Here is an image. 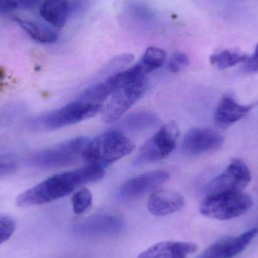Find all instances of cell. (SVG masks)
<instances>
[{
	"label": "cell",
	"mask_w": 258,
	"mask_h": 258,
	"mask_svg": "<svg viewBox=\"0 0 258 258\" xmlns=\"http://www.w3.org/2000/svg\"><path fill=\"white\" fill-rule=\"evenodd\" d=\"M104 176V168L93 165L54 174L21 194L17 205L31 207L46 204L67 197L83 185L98 181Z\"/></svg>",
	"instance_id": "1"
},
{
	"label": "cell",
	"mask_w": 258,
	"mask_h": 258,
	"mask_svg": "<svg viewBox=\"0 0 258 258\" xmlns=\"http://www.w3.org/2000/svg\"><path fill=\"white\" fill-rule=\"evenodd\" d=\"M135 144L119 130L109 131L88 142L83 158L90 165L104 167L130 154Z\"/></svg>",
	"instance_id": "2"
},
{
	"label": "cell",
	"mask_w": 258,
	"mask_h": 258,
	"mask_svg": "<svg viewBox=\"0 0 258 258\" xmlns=\"http://www.w3.org/2000/svg\"><path fill=\"white\" fill-rule=\"evenodd\" d=\"M253 206L249 196L242 191L209 194L202 202L200 213L218 221H228L242 216Z\"/></svg>",
	"instance_id": "3"
},
{
	"label": "cell",
	"mask_w": 258,
	"mask_h": 258,
	"mask_svg": "<svg viewBox=\"0 0 258 258\" xmlns=\"http://www.w3.org/2000/svg\"><path fill=\"white\" fill-rule=\"evenodd\" d=\"M88 139L79 137L33 155L29 162L40 168H58L77 163L83 157Z\"/></svg>",
	"instance_id": "4"
},
{
	"label": "cell",
	"mask_w": 258,
	"mask_h": 258,
	"mask_svg": "<svg viewBox=\"0 0 258 258\" xmlns=\"http://www.w3.org/2000/svg\"><path fill=\"white\" fill-rule=\"evenodd\" d=\"M178 135L177 124L169 122L163 125L140 148L134 164L144 165L165 159L175 148Z\"/></svg>",
	"instance_id": "5"
},
{
	"label": "cell",
	"mask_w": 258,
	"mask_h": 258,
	"mask_svg": "<svg viewBox=\"0 0 258 258\" xmlns=\"http://www.w3.org/2000/svg\"><path fill=\"white\" fill-rule=\"evenodd\" d=\"M101 109V104L77 101L44 115L38 119L37 123L42 128L57 130L92 117Z\"/></svg>",
	"instance_id": "6"
},
{
	"label": "cell",
	"mask_w": 258,
	"mask_h": 258,
	"mask_svg": "<svg viewBox=\"0 0 258 258\" xmlns=\"http://www.w3.org/2000/svg\"><path fill=\"white\" fill-rule=\"evenodd\" d=\"M147 88V78L128 80L111 95L103 112V120L113 123L119 119L142 97Z\"/></svg>",
	"instance_id": "7"
},
{
	"label": "cell",
	"mask_w": 258,
	"mask_h": 258,
	"mask_svg": "<svg viewBox=\"0 0 258 258\" xmlns=\"http://www.w3.org/2000/svg\"><path fill=\"white\" fill-rule=\"evenodd\" d=\"M251 180V172L246 164L240 159H234L225 171L209 183L207 191L209 194L242 191Z\"/></svg>",
	"instance_id": "8"
},
{
	"label": "cell",
	"mask_w": 258,
	"mask_h": 258,
	"mask_svg": "<svg viewBox=\"0 0 258 258\" xmlns=\"http://www.w3.org/2000/svg\"><path fill=\"white\" fill-rule=\"evenodd\" d=\"M224 138L210 128H194L185 135L181 144L182 151L189 156H200L217 151L222 147Z\"/></svg>",
	"instance_id": "9"
},
{
	"label": "cell",
	"mask_w": 258,
	"mask_h": 258,
	"mask_svg": "<svg viewBox=\"0 0 258 258\" xmlns=\"http://www.w3.org/2000/svg\"><path fill=\"white\" fill-rule=\"evenodd\" d=\"M169 177L167 171L162 170L143 173L125 181L119 188L118 196L121 200H135L157 189L165 183Z\"/></svg>",
	"instance_id": "10"
},
{
	"label": "cell",
	"mask_w": 258,
	"mask_h": 258,
	"mask_svg": "<svg viewBox=\"0 0 258 258\" xmlns=\"http://www.w3.org/2000/svg\"><path fill=\"white\" fill-rule=\"evenodd\" d=\"M124 225L123 219L118 215L98 214L79 223L76 229L83 236H105L119 234Z\"/></svg>",
	"instance_id": "11"
},
{
	"label": "cell",
	"mask_w": 258,
	"mask_h": 258,
	"mask_svg": "<svg viewBox=\"0 0 258 258\" xmlns=\"http://www.w3.org/2000/svg\"><path fill=\"white\" fill-rule=\"evenodd\" d=\"M258 234V229L245 232L236 237L224 238L206 248L199 258H233L246 249Z\"/></svg>",
	"instance_id": "12"
},
{
	"label": "cell",
	"mask_w": 258,
	"mask_h": 258,
	"mask_svg": "<svg viewBox=\"0 0 258 258\" xmlns=\"http://www.w3.org/2000/svg\"><path fill=\"white\" fill-rule=\"evenodd\" d=\"M129 80L130 76L128 70L116 73L110 76L104 81L86 89L80 95L78 101L92 104H101L104 100L111 96L118 88Z\"/></svg>",
	"instance_id": "13"
},
{
	"label": "cell",
	"mask_w": 258,
	"mask_h": 258,
	"mask_svg": "<svg viewBox=\"0 0 258 258\" xmlns=\"http://www.w3.org/2000/svg\"><path fill=\"white\" fill-rule=\"evenodd\" d=\"M197 250L198 245L194 242L166 241L152 245L137 258H187Z\"/></svg>",
	"instance_id": "14"
},
{
	"label": "cell",
	"mask_w": 258,
	"mask_h": 258,
	"mask_svg": "<svg viewBox=\"0 0 258 258\" xmlns=\"http://www.w3.org/2000/svg\"><path fill=\"white\" fill-rule=\"evenodd\" d=\"M184 206V199L178 192L171 190L154 191L149 197L147 209L156 217L175 213Z\"/></svg>",
	"instance_id": "15"
},
{
	"label": "cell",
	"mask_w": 258,
	"mask_h": 258,
	"mask_svg": "<svg viewBox=\"0 0 258 258\" xmlns=\"http://www.w3.org/2000/svg\"><path fill=\"white\" fill-rule=\"evenodd\" d=\"M254 105H241L230 95L220 101L215 113V122L221 128H227L246 116Z\"/></svg>",
	"instance_id": "16"
},
{
	"label": "cell",
	"mask_w": 258,
	"mask_h": 258,
	"mask_svg": "<svg viewBox=\"0 0 258 258\" xmlns=\"http://www.w3.org/2000/svg\"><path fill=\"white\" fill-rule=\"evenodd\" d=\"M41 16L51 25L62 27L70 15V0H44L39 9Z\"/></svg>",
	"instance_id": "17"
},
{
	"label": "cell",
	"mask_w": 258,
	"mask_h": 258,
	"mask_svg": "<svg viewBox=\"0 0 258 258\" xmlns=\"http://www.w3.org/2000/svg\"><path fill=\"white\" fill-rule=\"evenodd\" d=\"M18 25L34 40L40 43L50 44L58 39L59 33L49 26L37 21L15 18Z\"/></svg>",
	"instance_id": "18"
},
{
	"label": "cell",
	"mask_w": 258,
	"mask_h": 258,
	"mask_svg": "<svg viewBox=\"0 0 258 258\" xmlns=\"http://www.w3.org/2000/svg\"><path fill=\"white\" fill-rule=\"evenodd\" d=\"M160 119L150 111H139L132 113L122 120V128L132 132H142L158 126Z\"/></svg>",
	"instance_id": "19"
},
{
	"label": "cell",
	"mask_w": 258,
	"mask_h": 258,
	"mask_svg": "<svg viewBox=\"0 0 258 258\" xmlns=\"http://www.w3.org/2000/svg\"><path fill=\"white\" fill-rule=\"evenodd\" d=\"M248 57V54L242 51L226 49L212 54L210 62L218 69L224 70L245 63Z\"/></svg>",
	"instance_id": "20"
},
{
	"label": "cell",
	"mask_w": 258,
	"mask_h": 258,
	"mask_svg": "<svg viewBox=\"0 0 258 258\" xmlns=\"http://www.w3.org/2000/svg\"><path fill=\"white\" fill-rule=\"evenodd\" d=\"M166 54L162 48L149 47L143 54L139 63L142 65L147 74L160 68L165 63Z\"/></svg>",
	"instance_id": "21"
},
{
	"label": "cell",
	"mask_w": 258,
	"mask_h": 258,
	"mask_svg": "<svg viewBox=\"0 0 258 258\" xmlns=\"http://www.w3.org/2000/svg\"><path fill=\"white\" fill-rule=\"evenodd\" d=\"M92 195L88 189H80L77 191L72 197V206L74 212L77 215L86 212L92 206Z\"/></svg>",
	"instance_id": "22"
},
{
	"label": "cell",
	"mask_w": 258,
	"mask_h": 258,
	"mask_svg": "<svg viewBox=\"0 0 258 258\" xmlns=\"http://www.w3.org/2000/svg\"><path fill=\"white\" fill-rule=\"evenodd\" d=\"M129 14L132 15V18L138 20L139 21H149L153 20V14L148 7L140 4V3H133L131 4L128 8Z\"/></svg>",
	"instance_id": "23"
},
{
	"label": "cell",
	"mask_w": 258,
	"mask_h": 258,
	"mask_svg": "<svg viewBox=\"0 0 258 258\" xmlns=\"http://www.w3.org/2000/svg\"><path fill=\"white\" fill-rule=\"evenodd\" d=\"M189 63V59L185 53L177 51L174 53L168 63V69L171 74H177Z\"/></svg>",
	"instance_id": "24"
},
{
	"label": "cell",
	"mask_w": 258,
	"mask_h": 258,
	"mask_svg": "<svg viewBox=\"0 0 258 258\" xmlns=\"http://www.w3.org/2000/svg\"><path fill=\"white\" fill-rule=\"evenodd\" d=\"M16 224L12 218L3 217L0 218V244L6 242L13 235Z\"/></svg>",
	"instance_id": "25"
},
{
	"label": "cell",
	"mask_w": 258,
	"mask_h": 258,
	"mask_svg": "<svg viewBox=\"0 0 258 258\" xmlns=\"http://www.w3.org/2000/svg\"><path fill=\"white\" fill-rule=\"evenodd\" d=\"M243 70L247 74L258 73V44L254 50V54L251 56H248V59L244 63Z\"/></svg>",
	"instance_id": "26"
},
{
	"label": "cell",
	"mask_w": 258,
	"mask_h": 258,
	"mask_svg": "<svg viewBox=\"0 0 258 258\" xmlns=\"http://www.w3.org/2000/svg\"><path fill=\"white\" fill-rule=\"evenodd\" d=\"M16 164L12 162H0V177L9 175L16 170Z\"/></svg>",
	"instance_id": "27"
},
{
	"label": "cell",
	"mask_w": 258,
	"mask_h": 258,
	"mask_svg": "<svg viewBox=\"0 0 258 258\" xmlns=\"http://www.w3.org/2000/svg\"><path fill=\"white\" fill-rule=\"evenodd\" d=\"M18 8L15 0H0V13L9 12Z\"/></svg>",
	"instance_id": "28"
},
{
	"label": "cell",
	"mask_w": 258,
	"mask_h": 258,
	"mask_svg": "<svg viewBox=\"0 0 258 258\" xmlns=\"http://www.w3.org/2000/svg\"><path fill=\"white\" fill-rule=\"evenodd\" d=\"M15 2L18 8L27 9L34 7L36 5H37L39 0H15Z\"/></svg>",
	"instance_id": "29"
}]
</instances>
